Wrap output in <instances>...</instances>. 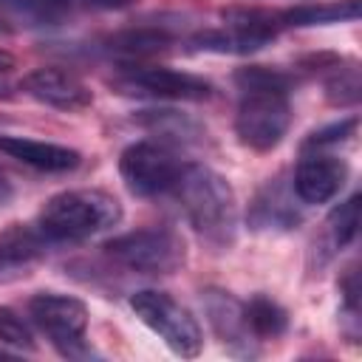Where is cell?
I'll return each mask as SVG.
<instances>
[{"mask_svg":"<svg viewBox=\"0 0 362 362\" xmlns=\"http://www.w3.org/2000/svg\"><path fill=\"white\" fill-rule=\"evenodd\" d=\"M11 198H14V187H11V181L0 173V206H6Z\"/></svg>","mask_w":362,"mask_h":362,"instance_id":"484cf974","label":"cell"},{"mask_svg":"<svg viewBox=\"0 0 362 362\" xmlns=\"http://www.w3.org/2000/svg\"><path fill=\"white\" fill-rule=\"evenodd\" d=\"M88 6H93V8H124V6H130L133 0H85Z\"/></svg>","mask_w":362,"mask_h":362,"instance_id":"d4e9b609","label":"cell"},{"mask_svg":"<svg viewBox=\"0 0 362 362\" xmlns=\"http://www.w3.org/2000/svg\"><path fill=\"white\" fill-rule=\"evenodd\" d=\"M105 255L139 274H173L187 260V246L178 232L164 226L124 232L105 243Z\"/></svg>","mask_w":362,"mask_h":362,"instance_id":"5b68a950","label":"cell"},{"mask_svg":"<svg viewBox=\"0 0 362 362\" xmlns=\"http://www.w3.org/2000/svg\"><path fill=\"white\" fill-rule=\"evenodd\" d=\"M173 42V37L167 34V28L161 25H141V28H127L119 31L107 40V51L110 54H122L127 59H141L150 54L164 51Z\"/></svg>","mask_w":362,"mask_h":362,"instance_id":"e0dca14e","label":"cell"},{"mask_svg":"<svg viewBox=\"0 0 362 362\" xmlns=\"http://www.w3.org/2000/svg\"><path fill=\"white\" fill-rule=\"evenodd\" d=\"M243 311H246V322L257 342L277 339L288 328V311L269 294H255L252 300L243 303Z\"/></svg>","mask_w":362,"mask_h":362,"instance_id":"ac0fdd59","label":"cell"},{"mask_svg":"<svg viewBox=\"0 0 362 362\" xmlns=\"http://www.w3.org/2000/svg\"><path fill=\"white\" fill-rule=\"evenodd\" d=\"M204 311H206V320H209L215 337L223 342V348H229L232 354H240V356L257 354V339L246 322L243 303L235 294H229L223 288H206Z\"/></svg>","mask_w":362,"mask_h":362,"instance_id":"8fae6325","label":"cell"},{"mask_svg":"<svg viewBox=\"0 0 362 362\" xmlns=\"http://www.w3.org/2000/svg\"><path fill=\"white\" fill-rule=\"evenodd\" d=\"M195 232L215 249H226L238 235V201L232 184L204 164L181 167L173 187Z\"/></svg>","mask_w":362,"mask_h":362,"instance_id":"6da1fadb","label":"cell"},{"mask_svg":"<svg viewBox=\"0 0 362 362\" xmlns=\"http://www.w3.org/2000/svg\"><path fill=\"white\" fill-rule=\"evenodd\" d=\"M28 317L42 334H48V339L57 345L62 356L79 359L90 354L85 342L88 308L82 300L57 291H40L28 300Z\"/></svg>","mask_w":362,"mask_h":362,"instance_id":"52a82bcc","label":"cell"},{"mask_svg":"<svg viewBox=\"0 0 362 362\" xmlns=\"http://www.w3.org/2000/svg\"><path fill=\"white\" fill-rule=\"evenodd\" d=\"M0 342L20 348V351H34V334H31L28 322L6 305H0Z\"/></svg>","mask_w":362,"mask_h":362,"instance_id":"7402d4cb","label":"cell"},{"mask_svg":"<svg viewBox=\"0 0 362 362\" xmlns=\"http://www.w3.org/2000/svg\"><path fill=\"white\" fill-rule=\"evenodd\" d=\"M300 221V212L294 206V189H286L280 178L269 181L249 209V223L255 229H291Z\"/></svg>","mask_w":362,"mask_h":362,"instance_id":"5bb4252c","label":"cell"},{"mask_svg":"<svg viewBox=\"0 0 362 362\" xmlns=\"http://www.w3.org/2000/svg\"><path fill=\"white\" fill-rule=\"evenodd\" d=\"M238 90H240V105L235 113V133L240 144L255 153L274 150L291 124L288 90L263 88V85L238 88Z\"/></svg>","mask_w":362,"mask_h":362,"instance_id":"3957f363","label":"cell"},{"mask_svg":"<svg viewBox=\"0 0 362 362\" xmlns=\"http://www.w3.org/2000/svg\"><path fill=\"white\" fill-rule=\"evenodd\" d=\"M17 14L37 23H57L68 14V0H6Z\"/></svg>","mask_w":362,"mask_h":362,"instance_id":"603a6c76","label":"cell"},{"mask_svg":"<svg viewBox=\"0 0 362 362\" xmlns=\"http://www.w3.org/2000/svg\"><path fill=\"white\" fill-rule=\"evenodd\" d=\"M348 164L331 153H305L294 170L291 189L303 204H328L345 184Z\"/></svg>","mask_w":362,"mask_h":362,"instance_id":"7c38bea8","label":"cell"},{"mask_svg":"<svg viewBox=\"0 0 362 362\" xmlns=\"http://www.w3.org/2000/svg\"><path fill=\"white\" fill-rule=\"evenodd\" d=\"M0 153H6L8 158H17L25 167L40 170V173H71L82 161L79 150H74V147L40 141V139H28V136H11V133L0 136Z\"/></svg>","mask_w":362,"mask_h":362,"instance_id":"4fadbf2b","label":"cell"},{"mask_svg":"<svg viewBox=\"0 0 362 362\" xmlns=\"http://www.w3.org/2000/svg\"><path fill=\"white\" fill-rule=\"evenodd\" d=\"M221 20H223L221 28L195 34L192 45L215 54H252L266 42H272L286 28L283 17L266 8H223Z\"/></svg>","mask_w":362,"mask_h":362,"instance_id":"8992f818","label":"cell"},{"mask_svg":"<svg viewBox=\"0 0 362 362\" xmlns=\"http://www.w3.org/2000/svg\"><path fill=\"white\" fill-rule=\"evenodd\" d=\"M325 96L331 105H356L359 102V71L354 65L339 68L337 62L331 76L325 79Z\"/></svg>","mask_w":362,"mask_h":362,"instance_id":"44dd1931","label":"cell"},{"mask_svg":"<svg viewBox=\"0 0 362 362\" xmlns=\"http://www.w3.org/2000/svg\"><path fill=\"white\" fill-rule=\"evenodd\" d=\"M20 88L31 99H37V102H42L48 107H57V110H68V113L85 110V107L93 105L90 88L76 74H71L65 68H54V65L34 68L31 74L23 76Z\"/></svg>","mask_w":362,"mask_h":362,"instance_id":"30bf717a","label":"cell"},{"mask_svg":"<svg viewBox=\"0 0 362 362\" xmlns=\"http://www.w3.org/2000/svg\"><path fill=\"white\" fill-rule=\"evenodd\" d=\"M325 229H328V240H331L334 249L348 246L356 238V229H359V195H351L345 204H339L328 215Z\"/></svg>","mask_w":362,"mask_h":362,"instance_id":"d6986e66","label":"cell"},{"mask_svg":"<svg viewBox=\"0 0 362 362\" xmlns=\"http://www.w3.org/2000/svg\"><path fill=\"white\" fill-rule=\"evenodd\" d=\"M362 6L359 0H328V3H311V6H297L283 11V25H328V23H354L359 20Z\"/></svg>","mask_w":362,"mask_h":362,"instance_id":"2e32d148","label":"cell"},{"mask_svg":"<svg viewBox=\"0 0 362 362\" xmlns=\"http://www.w3.org/2000/svg\"><path fill=\"white\" fill-rule=\"evenodd\" d=\"M8 96H11V88L6 82H0V99H8Z\"/></svg>","mask_w":362,"mask_h":362,"instance_id":"83f0119b","label":"cell"},{"mask_svg":"<svg viewBox=\"0 0 362 362\" xmlns=\"http://www.w3.org/2000/svg\"><path fill=\"white\" fill-rule=\"evenodd\" d=\"M8 356H11V354H6V351H0V359H8Z\"/></svg>","mask_w":362,"mask_h":362,"instance_id":"f1b7e54d","label":"cell"},{"mask_svg":"<svg viewBox=\"0 0 362 362\" xmlns=\"http://www.w3.org/2000/svg\"><path fill=\"white\" fill-rule=\"evenodd\" d=\"M136 122L150 127V130H156V133L175 136V139H189V136L198 133V127L189 119H184L181 113H175V110H141L136 116Z\"/></svg>","mask_w":362,"mask_h":362,"instance_id":"ffe728a7","label":"cell"},{"mask_svg":"<svg viewBox=\"0 0 362 362\" xmlns=\"http://www.w3.org/2000/svg\"><path fill=\"white\" fill-rule=\"evenodd\" d=\"M133 314L164 339V345L178 354V356H198L204 348V334L198 320L187 305H181L173 294L158 291V288H141L130 297Z\"/></svg>","mask_w":362,"mask_h":362,"instance_id":"277c9868","label":"cell"},{"mask_svg":"<svg viewBox=\"0 0 362 362\" xmlns=\"http://www.w3.org/2000/svg\"><path fill=\"white\" fill-rule=\"evenodd\" d=\"M54 240L37 223H11L0 232V269H17L42 257Z\"/></svg>","mask_w":362,"mask_h":362,"instance_id":"9a60e30c","label":"cell"},{"mask_svg":"<svg viewBox=\"0 0 362 362\" xmlns=\"http://www.w3.org/2000/svg\"><path fill=\"white\" fill-rule=\"evenodd\" d=\"M14 65H17V59H14L8 51H3V48H0V74H8Z\"/></svg>","mask_w":362,"mask_h":362,"instance_id":"4316f807","label":"cell"},{"mask_svg":"<svg viewBox=\"0 0 362 362\" xmlns=\"http://www.w3.org/2000/svg\"><path fill=\"white\" fill-rule=\"evenodd\" d=\"M122 221V204L105 189H65L51 195L40 215L37 226L54 243L85 240L99 235Z\"/></svg>","mask_w":362,"mask_h":362,"instance_id":"7a4b0ae2","label":"cell"},{"mask_svg":"<svg viewBox=\"0 0 362 362\" xmlns=\"http://www.w3.org/2000/svg\"><path fill=\"white\" fill-rule=\"evenodd\" d=\"M119 93L141 99H170V102H204L212 96V82L189 74L173 71L164 65H127L113 79Z\"/></svg>","mask_w":362,"mask_h":362,"instance_id":"ba28073f","label":"cell"},{"mask_svg":"<svg viewBox=\"0 0 362 362\" xmlns=\"http://www.w3.org/2000/svg\"><path fill=\"white\" fill-rule=\"evenodd\" d=\"M354 130H356V116H351V119H342V122H334V124H328V127L314 130V133L303 141V147H305V150H322V147H331V144L345 141L348 136H354Z\"/></svg>","mask_w":362,"mask_h":362,"instance_id":"cb8c5ba5","label":"cell"},{"mask_svg":"<svg viewBox=\"0 0 362 362\" xmlns=\"http://www.w3.org/2000/svg\"><path fill=\"white\" fill-rule=\"evenodd\" d=\"M0 31H3V25H0Z\"/></svg>","mask_w":362,"mask_h":362,"instance_id":"f546056e","label":"cell"},{"mask_svg":"<svg viewBox=\"0 0 362 362\" xmlns=\"http://www.w3.org/2000/svg\"><path fill=\"white\" fill-rule=\"evenodd\" d=\"M175 153L161 141H133L119 156V175L124 187L139 198H153L170 192L181 175Z\"/></svg>","mask_w":362,"mask_h":362,"instance_id":"9c48e42d","label":"cell"}]
</instances>
